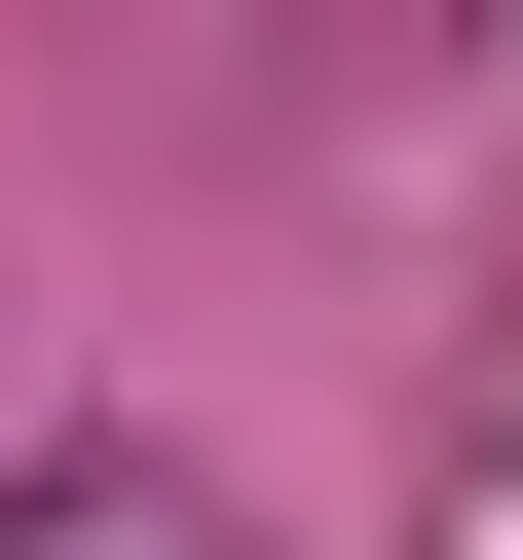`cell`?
Returning <instances> with one entry per match:
<instances>
[{
	"label": "cell",
	"mask_w": 523,
	"mask_h": 560,
	"mask_svg": "<svg viewBox=\"0 0 523 560\" xmlns=\"http://www.w3.org/2000/svg\"><path fill=\"white\" fill-rule=\"evenodd\" d=\"M0 560H262L187 448H113V411H38V448H0Z\"/></svg>",
	"instance_id": "obj_1"
}]
</instances>
